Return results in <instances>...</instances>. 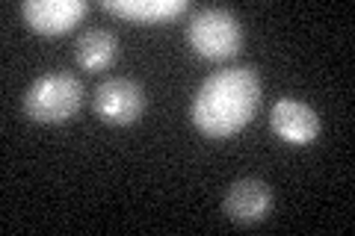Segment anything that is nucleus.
<instances>
[{"instance_id":"4","label":"nucleus","mask_w":355,"mask_h":236,"mask_svg":"<svg viewBox=\"0 0 355 236\" xmlns=\"http://www.w3.org/2000/svg\"><path fill=\"white\" fill-rule=\"evenodd\" d=\"M142 109H146V92L128 77H110L95 89V112L107 125L128 127L139 121Z\"/></svg>"},{"instance_id":"8","label":"nucleus","mask_w":355,"mask_h":236,"mask_svg":"<svg viewBox=\"0 0 355 236\" xmlns=\"http://www.w3.org/2000/svg\"><path fill=\"white\" fill-rule=\"evenodd\" d=\"M119 56V42L110 30L104 27H89L77 36L74 44V60L83 71H104L116 62Z\"/></svg>"},{"instance_id":"3","label":"nucleus","mask_w":355,"mask_h":236,"mask_svg":"<svg viewBox=\"0 0 355 236\" xmlns=\"http://www.w3.org/2000/svg\"><path fill=\"white\" fill-rule=\"evenodd\" d=\"M187 42L202 60H231L243 48V27L228 9H198L187 21Z\"/></svg>"},{"instance_id":"9","label":"nucleus","mask_w":355,"mask_h":236,"mask_svg":"<svg viewBox=\"0 0 355 236\" xmlns=\"http://www.w3.org/2000/svg\"><path fill=\"white\" fill-rule=\"evenodd\" d=\"M104 12H113L119 18H130V21H169L175 15H184L190 3L187 0H101Z\"/></svg>"},{"instance_id":"6","label":"nucleus","mask_w":355,"mask_h":236,"mask_svg":"<svg viewBox=\"0 0 355 236\" xmlns=\"http://www.w3.org/2000/svg\"><path fill=\"white\" fill-rule=\"evenodd\" d=\"M89 3L86 0H27L21 6L27 24L42 33V36H60L69 33L77 21L86 18Z\"/></svg>"},{"instance_id":"2","label":"nucleus","mask_w":355,"mask_h":236,"mask_svg":"<svg viewBox=\"0 0 355 236\" xmlns=\"http://www.w3.org/2000/svg\"><path fill=\"white\" fill-rule=\"evenodd\" d=\"M83 104V83L69 71H51L33 80L24 95L27 118L39 125H62Z\"/></svg>"},{"instance_id":"1","label":"nucleus","mask_w":355,"mask_h":236,"mask_svg":"<svg viewBox=\"0 0 355 236\" xmlns=\"http://www.w3.org/2000/svg\"><path fill=\"white\" fill-rule=\"evenodd\" d=\"M261 104V77L252 65L210 74L193 98V125L210 139H228L252 121Z\"/></svg>"},{"instance_id":"7","label":"nucleus","mask_w":355,"mask_h":236,"mask_svg":"<svg viewBox=\"0 0 355 236\" xmlns=\"http://www.w3.org/2000/svg\"><path fill=\"white\" fill-rule=\"evenodd\" d=\"M270 125H272L275 136L291 142V145H311L320 136V130H323L317 112L308 104H302V100H293V98L275 100Z\"/></svg>"},{"instance_id":"5","label":"nucleus","mask_w":355,"mask_h":236,"mask_svg":"<svg viewBox=\"0 0 355 236\" xmlns=\"http://www.w3.org/2000/svg\"><path fill=\"white\" fill-rule=\"evenodd\" d=\"M222 210L237 224H258L272 210V189L258 177H243V181H234L228 186L225 198H222Z\"/></svg>"}]
</instances>
